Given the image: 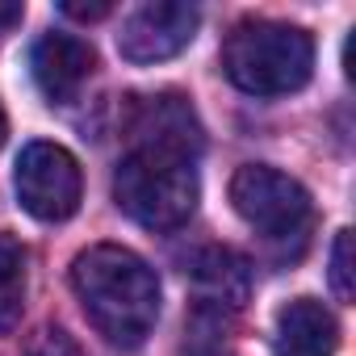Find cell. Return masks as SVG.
I'll use <instances>...</instances> for the list:
<instances>
[{
    "instance_id": "1",
    "label": "cell",
    "mask_w": 356,
    "mask_h": 356,
    "mask_svg": "<svg viewBox=\"0 0 356 356\" xmlns=\"http://www.w3.org/2000/svg\"><path fill=\"white\" fill-rule=\"evenodd\" d=\"M72 289L92 331L118 352L143 348L159 323V302H163L159 277L138 252L122 243L84 248L72 260Z\"/></svg>"
},
{
    "instance_id": "2",
    "label": "cell",
    "mask_w": 356,
    "mask_h": 356,
    "mask_svg": "<svg viewBox=\"0 0 356 356\" xmlns=\"http://www.w3.org/2000/svg\"><path fill=\"white\" fill-rule=\"evenodd\" d=\"M222 72L252 97H289L314 72V38L289 22L248 17L222 42Z\"/></svg>"
},
{
    "instance_id": "3",
    "label": "cell",
    "mask_w": 356,
    "mask_h": 356,
    "mask_svg": "<svg viewBox=\"0 0 356 356\" xmlns=\"http://www.w3.org/2000/svg\"><path fill=\"white\" fill-rule=\"evenodd\" d=\"M197 168L168 151H126L113 172V202L143 231H176L197 210Z\"/></svg>"
},
{
    "instance_id": "4",
    "label": "cell",
    "mask_w": 356,
    "mask_h": 356,
    "mask_svg": "<svg viewBox=\"0 0 356 356\" xmlns=\"http://www.w3.org/2000/svg\"><path fill=\"white\" fill-rule=\"evenodd\" d=\"M231 206L260 239L277 248H302L314 222V202L306 185L268 163H243L231 176Z\"/></svg>"
},
{
    "instance_id": "5",
    "label": "cell",
    "mask_w": 356,
    "mask_h": 356,
    "mask_svg": "<svg viewBox=\"0 0 356 356\" xmlns=\"http://www.w3.org/2000/svg\"><path fill=\"white\" fill-rule=\"evenodd\" d=\"M17 202L38 222H67L84 197V172L76 155L59 143H26L17 155Z\"/></svg>"
},
{
    "instance_id": "6",
    "label": "cell",
    "mask_w": 356,
    "mask_h": 356,
    "mask_svg": "<svg viewBox=\"0 0 356 356\" xmlns=\"http://www.w3.org/2000/svg\"><path fill=\"white\" fill-rule=\"evenodd\" d=\"M122 134L130 151H168L197 163L206 147V130L197 122V109L181 92H151V97H126Z\"/></svg>"
},
{
    "instance_id": "7",
    "label": "cell",
    "mask_w": 356,
    "mask_h": 356,
    "mask_svg": "<svg viewBox=\"0 0 356 356\" xmlns=\"http://www.w3.org/2000/svg\"><path fill=\"white\" fill-rule=\"evenodd\" d=\"M202 26V9L197 5H176V0H155V5L134 9L122 22L118 34V55L134 67L147 63H163L172 55H181Z\"/></svg>"
},
{
    "instance_id": "8",
    "label": "cell",
    "mask_w": 356,
    "mask_h": 356,
    "mask_svg": "<svg viewBox=\"0 0 356 356\" xmlns=\"http://www.w3.org/2000/svg\"><path fill=\"white\" fill-rule=\"evenodd\" d=\"M189 285H193L197 327H206V323L222 327V318L243 310V302L252 293V268L231 248H202L189 264Z\"/></svg>"
},
{
    "instance_id": "9",
    "label": "cell",
    "mask_w": 356,
    "mask_h": 356,
    "mask_svg": "<svg viewBox=\"0 0 356 356\" xmlns=\"http://www.w3.org/2000/svg\"><path fill=\"white\" fill-rule=\"evenodd\" d=\"M30 67H34V84L42 88V97L51 105H67L80 97L88 76L97 72V51L92 42L76 34H42L30 51Z\"/></svg>"
},
{
    "instance_id": "10",
    "label": "cell",
    "mask_w": 356,
    "mask_h": 356,
    "mask_svg": "<svg viewBox=\"0 0 356 356\" xmlns=\"http://www.w3.org/2000/svg\"><path fill=\"white\" fill-rule=\"evenodd\" d=\"M339 323L314 298H293L277 310V356H335Z\"/></svg>"
},
{
    "instance_id": "11",
    "label": "cell",
    "mask_w": 356,
    "mask_h": 356,
    "mask_svg": "<svg viewBox=\"0 0 356 356\" xmlns=\"http://www.w3.org/2000/svg\"><path fill=\"white\" fill-rule=\"evenodd\" d=\"M26 248L13 235H0V335H9L26 310Z\"/></svg>"
},
{
    "instance_id": "12",
    "label": "cell",
    "mask_w": 356,
    "mask_h": 356,
    "mask_svg": "<svg viewBox=\"0 0 356 356\" xmlns=\"http://www.w3.org/2000/svg\"><path fill=\"white\" fill-rule=\"evenodd\" d=\"M331 289L339 302H352L356 289V268H352V231H339L331 243Z\"/></svg>"
},
{
    "instance_id": "13",
    "label": "cell",
    "mask_w": 356,
    "mask_h": 356,
    "mask_svg": "<svg viewBox=\"0 0 356 356\" xmlns=\"http://www.w3.org/2000/svg\"><path fill=\"white\" fill-rule=\"evenodd\" d=\"M30 356H88L67 331H59V327H47L38 339H34V348H30Z\"/></svg>"
},
{
    "instance_id": "14",
    "label": "cell",
    "mask_w": 356,
    "mask_h": 356,
    "mask_svg": "<svg viewBox=\"0 0 356 356\" xmlns=\"http://www.w3.org/2000/svg\"><path fill=\"white\" fill-rule=\"evenodd\" d=\"M59 9H63V17H76V22H101V17L113 13L109 0H88V5H84V0H63Z\"/></svg>"
},
{
    "instance_id": "15",
    "label": "cell",
    "mask_w": 356,
    "mask_h": 356,
    "mask_svg": "<svg viewBox=\"0 0 356 356\" xmlns=\"http://www.w3.org/2000/svg\"><path fill=\"white\" fill-rule=\"evenodd\" d=\"M22 17H26V5H17V0H0V34L17 30Z\"/></svg>"
},
{
    "instance_id": "16",
    "label": "cell",
    "mask_w": 356,
    "mask_h": 356,
    "mask_svg": "<svg viewBox=\"0 0 356 356\" xmlns=\"http://www.w3.org/2000/svg\"><path fill=\"white\" fill-rule=\"evenodd\" d=\"M189 356H222V348H218V343H197Z\"/></svg>"
},
{
    "instance_id": "17",
    "label": "cell",
    "mask_w": 356,
    "mask_h": 356,
    "mask_svg": "<svg viewBox=\"0 0 356 356\" xmlns=\"http://www.w3.org/2000/svg\"><path fill=\"white\" fill-rule=\"evenodd\" d=\"M5 138H9V118H5V105H0V147H5Z\"/></svg>"
}]
</instances>
